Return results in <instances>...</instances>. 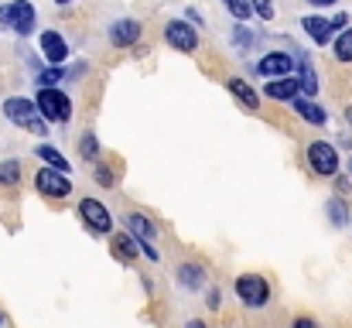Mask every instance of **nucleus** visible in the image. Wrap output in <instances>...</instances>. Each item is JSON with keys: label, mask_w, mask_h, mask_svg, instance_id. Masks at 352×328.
Here are the masks:
<instances>
[{"label": "nucleus", "mask_w": 352, "mask_h": 328, "mask_svg": "<svg viewBox=\"0 0 352 328\" xmlns=\"http://www.w3.org/2000/svg\"><path fill=\"white\" fill-rule=\"evenodd\" d=\"M233 294L246 311H263V308H270V301H274V287H270V281H267L263 274H253V270L236 274Z\"/></svg>", "instance_id": "nucleus-1"}, {"label": "nucleus", "mask_w": 352, "mask_h": 328, "mask_svg": "<svg viewBox=\"0 0 352 328\" xmlns=\"http://www.w3.org/2000/svg\"><path fill=\"white\" fill-rule=\"evenodd\" d=\"M305 164L315 178H339L342 175V157H339V147L332 140H308L305 147Z\"/></svg>", "instance_id": "nucleus-2"}, {"label": "nucleus", "mask_w": 352, "mask_h": 328, "mask_svg": "<svg viewBox=\"0 0 352 328\" xmlns=\"http://www.w3.org/2000/svg\"><path fill=\"white\" fill-rule=\"evenodd\" d=\"M34 107H38L45 123H58V127H65L72 120V113H76L72 109V96L62 93L58 86H41L38 96H34Z\"/></svg>", "instance_id": "nucleus-3"}, {"label": "nucleus", "mask_w": 352, "mask_h": 328, "mask_svg": "<svg viewBox=\"0 0 352 328\" xmlns=\"http://www.w3.org/2000/svg\"><path fill=\"white\" fill-rule=\"evenodd\" d=\"M0 24L10 28L17 38H31L34 28H38V10L31 0H10V3H0Z\"/></svg>", "instance_id": "nucleus-4"}, {"label": "nucleus", "mask_w": 352, "mask_h": 328, "mask_svg": "<svg viewBox=\"0 0 352 328\" xmlns=\"http://www.w3.org/2000/svg\"><path fill=\"white\" fill-rule=\"evenodd\" d=\"M76 212H79L82 226H86L93 236H113V212L107 209V202H100V199L86 195V199H79Z\"/></svg>", "instance_id": "nucleus-5"}, {"label": "nucleus", "mask_w": 352, "mask_h": 328, "mask_svg": "<svg viewBox=\"0 0 352 328\" xmlns=\"http://www.w3.org/2000/svg\"><path fill=\"white\" fill-rule=\"evenodd\" d=\"M34 192H38V195H45V199L65 202V199H72V178L45 164V168H38V171H34Z\"/></svg>", "instance_id": "nucleus-6"}, {"label": "nucleus", "mask_w": 352, "mask_h": 328, "mask_svg": "<svg viewBox=\"0 0 352 328\" xmlns=\"http://www.w3.org/2000/svg\"><path fill=\"white\" fill-rule=\"evenodd\" d=\"M161 34H164L168 48H175L182 55H195L199 52V28L188 24V21H168Z\"/></svg>", "instance_id": "nucleus-7"}, {"label": "nucleus", "mask_w": 352, "mask_h": 328, "mask_svg": "<svg viewBox=\"0 0 352 328\" xmlns=\"http://www.w3.org/2000/svg\"><path fill=\"white\" fill-rule=\"evenodd\" d=\"M175 281H178V287H185L188 294H199V291L209 284V270H206L202 260H182V263L175 267Z\"/></svg>", "instance_id": "nucleus-8"}, {"label": "nucleus", "mask_w": 352, "mask_h": 328, "mask_svg": "<svg viewBox=\"0 0 352 328\" xmlns=\"http://www.w3.org/2000/svg\"><path fill=\"white\" fill-rule=\"evenodd\" d=\"M298 69V62H294V55H287V52H267L260 62H256V72L263 76V79H284V76H291Z\"/></svg>", "instance_id": "nucleus-9"}, {"label": "nucleus", "mask_w": 352, "mask_h": 328, "mask_svg": "<svg viewBox=\"0 0 352 328\" xmlns=\"http://www.w3.org/2000/svg\"><path fill=\"white\" fill-rule=\"evenodd\" d=\"M3 116L14 123V127H31L41 113H38V107H34V100H28V96H10V100H3Z\"/></svg>", "instance_id": "nucleus-10"}, {"label": "nucleus", "mask_w": 352, "mask_h": 328, "mask_svg": "<svg viewBox=\"0 0 352 328\" xmlns=\"http://www.w3.org/2000/svg\"><path fill=\"white\" fill-rule=\"evenodd\" d=\"M110 45L113 48H133L140 38H144V24L140 21H133V17H120V21H113L110 24Z\"/></svg>", "instance_id": "nucleus-11"}, {"label": "nucleus", "mask_w": 352, "mask_h": 328, "mask_svg": "<svg viewBox=\"0 0 352 328\" xmlns=\"http://www.w3.org/2000/svg\"><path fill=\"white\" fill-rule=\"evenodd\" d=\"M38 48H41V55H45V62L48 65H65L69 62V41L58 34V31H41V38H38Z\"/></svg>", "instance_id": "nucleus-12"}, {"label": "nucleus", "mask_w": 352, "mask_h": 328, "mask_svg": "<svg viewBox=\"0 0 352 328\" xmlns=\"http://www.w3.org/2000/svg\"><path fill=\"white\" fill-rule=\"evenodd\" d=\"M263 96L267 100H277V103H294L301 96V83H298V76L270 79V83H263Z\"/></svg>", "instance_id": "nucleus-13"}, {"label": "nucleus", "mask_w": 352, "mask_h": 328, "mask_svg": "<svg viewBox=\"0 0 352 328\" xmlns=\"http://www.w3.org/2000/svg\"><path fill=\"white\" fill-rule=\"evenodd\" d=\"M301 28H305V34L322 48V45H332L336 41V28H332V21L329 17H318V14H308V17H301Z\"/></svg>", "instance_id": "nucleus-14"}, {"label": "nucleus", "mask_w": 352, "mask_h": 328, "mask_svg": "<svg viewBox=\"0 0 352 328\" xmlns=\"http://www.w3.org/2000/svg\"><path fill=\"white\" fill-rule=\"evenodd\" d=\"M110 250H113V256L123 260V263H133L137 256H140V239L133 236V232H126V229H120L110 236Z\"/></svg>", "instance_id": "nucleus-15"}, {"label": "nucleus", "mask_w": 352, "mask_h": 328, "mask_svg": "<svg viewBox=\"0 0 352 328\" xmlns=\"http://www.w3.org/2000/svg\"><path fill=\"white\" fill-rule=\"evenodd\" d=\"M226 89L233 93V100H236V103H239L243 109H250V113H256V109H260V93H256V89H253V86H250L246 79H239V76H230V79H226Z\"/></svg>", "instance_id": "nucleus-16"}, {"label": "nucleus", "mask_w": 352, "mask_h": 328, "mask_svg": "<svg viewBox=\"0 0 352 328\" xmlns=\"http://www.w3.org/2000/svg\"><path fill=\"white\" fill-rule=\"evenodd\" d=\"M123 226H126V232H133L137 239H147V243L157 236V222L147 216V212H137V209H130L123 216Z\"/></svg>", "instance_id": "nucleus-17"}, {"label": "nucleus", "mask_w": 352, "mask_h": 328, "mask_svg": "<svg viewBox=\"0 0 352 328\" xmlns=\"http://www.w3.org/2000/svg\"><path fill=\"white\" fill-rule=\"evenodd\" d=\"M291 109H294L305 123H311V127H325V123H329V113H325V107H322V103H315L311 96H298V100L291 103Z\"/></svg>", "instance_id": "nucleus-18"}, {"label": "nucleus", "mask_w": 352, "mask_h": 328, "mask_svg": "<svg viewBox=\"0 0 352 328\" xmlns=\"http://www.w3.org/2000/svg\"><path fill=\"white\" fill-rule=\"evenodd\" d=\"M34 157H38V161H45L48 168L62 171V175H69V171H72L69 157H65V154H62L58 147H52V144H38V147H34Z\"/></svg>", "instance_id": "nucleus-19"}, {"label": "nucleus", "mask_w": 352, "mask_h": 328, "mask_svg": "<svg viewBox=\"0 0 352 328\" xmlns=\"http://www.w3.org/2000/svg\"><path fill=\"white\" fill-rule=\"evenodd\" d=\"M325 216H329V222H332L336 229L349 226V222H352V212H349V206H346V195H336V199H329V202H325Z\"/></svg>", "instance_id": "nucleus-20"}, {"label": "nucleus", "mask_w": 352, "mask_h": 328, "mask_svg": "<svg viewBox=\"0 0 352 328\" xmlns=\"http://www.w3.org/2000/svg\"><path fill=\"white\" fill-rule=\"evenodd\" d=\"M298 83H301V96H311V100L318 96V76L308 58H301V65H298Z\"/></svg>", "instance_id": "nucleus-21"}, {"label": "nucleus", "mask_w": 352, "mask_h": 328, "mask_svg": "<svg viewBox=\"0 0 352 328\" xmlns=\"http://www.w3.org/2000/svg\"><path fill=\"white\" fill-rule=\"evenodd\" d=\"M21 161L17 157H7V161H0V188H17L21 185Z\"/></svg>", "instance_id": "nucleus-22"}, {"label": "nucleus", "mask_w": 352, "mask_h": 328, "mask_svg": "<svg viewBox=\"0 0 352 328\" xmlns=\"http://www.w3.org/2000/svg\"><path fill=\"white\" fill-rule=\"evenodd\" d=\"M332 55H336V62L352 65V28H346V31L336 34V41H332Z\"/></svg>", "instance_id": "nucleus-23"}, {"label": "nucleus", "mask_w": 352, "mask_h": 328, "mask_svg": "<svg viewBox=\"0 0 352 328\" xmlns=\"http://www.w3.org/2000/svg\"><path fill=\"white\" fill-rule=\"evenodd\" d=\"M79 154H82L86 161H100V140H96L93 130H86V133L79 137Z\"/></svg>", "instance_id": "nucleus-24"}, {"label": "nucleus", "mask_w": 352, "mask_h": 328, "mask_svg": "<svg viewBox=\"0 0 352 328\" xmlns=\"http://www.w3.org/2000/svg\"><path fill=\"white\" fill-rule=\"evenodd\" d=\"M69 72H65V65H48V69H41L38 72V83L41 86H55V83H62Z\"/></svg>", "instance_id": "nucleus-25"}, {"label": "nucleus", "mask_w": 352, "mask_h": 328, "mask_svg": "<svg viewBox=\"0 0 352 328\" xmlns=\"http://www.w3.org/2000/svg\"><path fill=\"white\" fill-rule=\"evenodd\" d=\"M250 7H253V14H256L260 21H274V17H277L274 0H250Z\"/></svg>", "instance_id": "nucleus-26"}, {"label": "nucleus", "mask_w": 352, "mask_h": 328, "mask_svg": "<svg viewBox=\"0 0 352 328\" xmlns=\"http://www.w3.org/2000/svg\"><path fill=\"white\" fill-rule=\"evenodd\" d=\"M96 185H103V188L113 185V171H110L107 164H96Z\"/></svg>", "instance_id": "nucleus-27"}, {"label": "nucleus", "mask_w": 352, "mask_h": 328, "mask_svg": "<svg viewBox=\"0 0 352 328\" xmlns=\"http://www.w3.org/2000/svg\"><path fill=\"white\" fill-rule=\"evenodd\" d=\"M206 305H209V311H219V308H223V291H219V287H212Z\"/></svg>", "instance_id": "nucleus-28"}, {"label": "nucleus", "mask_w": 352, "mask_h": 328, "mask_svg": "<svg viewBox=\"0 0 352 328\" xmlns=\"http://www.w3.org/2000/svg\"><path fill=\"white\" fill-rule=\"evenodd\" d=\"M28 130H31V133H34V137H48V123H45V120H41V116H38V120H34V123H31V127H28Z\"/></svg>", "instance_id": "nucleus-29"}, {"label": "nucleus", "mask_w": 352, "mask_h": 328, "mask_svg": "<svg viewBox=\"0 0 352 328\" xmlns=\"http://www.w3.org/2000/svg\"><path fill=\"white\" fill-rule=\"evenodd\" d=\"M140 253H144V256H147V260H154V263H157V260H161V253H157V250H154V246H151V243H147V239H140Z\"/></svg>", "instance_id": "nucleus-30"}, {"label": "nucleus", "mask_w": 352, "mask_h": 328, "mask_svg": "<svg viewBox=\"0 0 352 328\" xmlns=\"http://www.w3.org/2000/svg\"><path fill=\"white\" fill-rule=\"evenodd\" d=\"M332 28H336V34L346 31V28H349V14H336V17H332Z\"/></svg>", "instance_id": "nucleus-31"}, {"label": "nucleus", "mask_w": 352, "mask_h": 328, "mask_svg": "<svg viewBox=\"0 0 352 328\" xmlns=\"http://www.w3.org/2000/svg\"><path fill=\"white\" fill-rule=\"evenodd\" d=\"M185 21H188V24H195V28H202V14H199L195 7H188V10H185Z\"/></svg>", "instance_id": "nucleus-32"}, {"label": "nucleus", "mask_w": 352, "mask_h": 328, "mask_svg": "<svg viewBox=\"0 0 352 328\" xmlns=\"http://www.w3.org/2000/svg\"><path fill=\"white\" fill-rule=\"evenodd\" d=\"M185 328H209V322H206V318H188Z\"/></svg>", "instance_id": "nucleus-33"}, {"label": "nucleus", "mask_w": 352, "mask_h": 328, "mask_svg": "<svg viewBox=\"0 0 352 328\" xmlns=\"http://www.w3.org/2000/svg\"><path fill=\"white\" fill-rule=\"evenodd\" d=\"M305 3H311V7H336L339 0H305Z\"/></svg>", "instance_id": "nucleus-34"}, {"label": "nucleus", "mask_w": 352, "mask_h": 328, "mask_svg": "<svg viewBox=\"0 0 352 328\" xmlns=\"http://www.w3.org/2000/svg\"><path fill=\"white\" fill-rule=\"evenodd\" d=\"M346 123H349V130H352V103L346 107Z\"/></svg>", "instance_id": "nucleus-35"}, {"label": "nucleus", "mask_w": 352, "mask_h": 328, "mask_svg": "<svg viewBox=\"0 0 352 328\" xmlns=\"http://www.w3.org/2000/svg\"><path fill=\"white\" fill-rule=\"evenodd\" d=\"M55 3H58V7H69V3H72V0H55Z\"/></svg>", "instance_id": "nucleus-36"}, {"label": "nucleus", "mask_w": 352, "mask_h": 328, "mask_svg": "<svg viewBox=\"0 0 352 328\" xmlns=\"http://www.w3.org/2000/svg\"><path fill=\"white\" fill-rule=\"evenodd\" d=\"M3 325H7V318H3V311H0V328H3Z\"/></svg>", "instance_id": "nucleus-37"}, {"label": "nucleus", "mask_w": 352, "mask_h": 328, "mask_svg": "<svg viewBox=\"0 0 352 328\" xmlns=\"http://www.w3.org/2000/svg\"><path fill=\"white\" fill-rule=\"evenodd\" d=\"M349 171H352V161H349Z\"/></svg>", "instance_id": "nucleus-38"}, {"label": "nucleus", "mask_w": 352, "mask_h": 328, "mask_svg": "<svg viewBox=\"0 0 352 328\" xmlns=\"http://www.w3.org/2000/svg\"><path fill=\"white\" fill-rule=\"evenodd\" d=\"M349 226H352V222H349Z\"/></svg>", "instance_id": "nucleus-39"}]
</instances>
